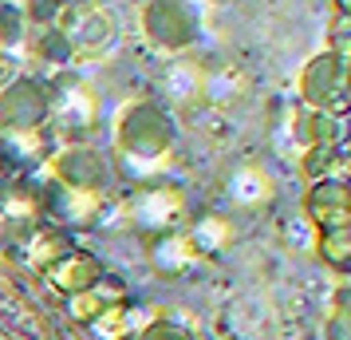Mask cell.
Masks as SVG:
<instances>
[{
  "label": "cell",
  "instance_id": "20",
  "mask_svg": "<svg viewBox=\"0 0 351 340\" xmlns=\"http://www.w3.org/2000/svg\"><path fill=\"white\" fill-rule=\"evenodd\" d=\"M0 340H12V337H8V328H0Z\"/></svg>",
  "mask_w": 351,
  "mask_h": 340
},
{
  "label": "cell",
  "instance_id": "11",
  "mask_svg": "<svg viewBox=\"0 0 351 340\" xmlns=\"http://www.w3.org/2000/svg\"><path fill=\"white\" fill-rule=\"evenodd\" d=\"M225 198L233 206H261L272 198V179L261 166H237L229 179H225Z\"/></svg>",
  "mask_w": 351,
  "mask_h": 340
},
{
  "label": "cell",
  "instance_id": "2",
  "mask_svg": "<svg viewBox=\"0 0 351 340\" xmlns=\"http://www.w3.org/2000/svg\"><path fill=\"white\" fill-rule=\"evenodd\" d=\"M48 119L56 131L64 135H75V139H87L99 123V99L95 91L80 80V76H60L56 87H48Z\"/></svg>",
  "mask_w": 351,
  "mask_h": 340
},
{
  "label": "cell",
  "instance_id": "4",
  "mask_svg": "<svg viewBox=\"0 0 351 340\" xmlns=\"http://www.w3.org/2000/svg\"><path fill=\"white\" fill-rule=\"evenodd\" d=\"M107 174L111 166L103 159V150L87 143L56 146L51 159L44 162V179L60 182V186H80V190H107Z\"/></svg>",
  "mask_w": 351,
  "mask_h": 340
},
{
  "label": "cell",
  "instance_id": "12",
  "mask_svg": "<svg viewBox=\"0 0 351 340\" xmlns=\"http://www.w3.org/2000/svg\"><path fill=\"white\" fill-rule=\"evenodd\" d=\"M319 340H351V277H339L328 297V308L319 317Z\"/></svg>",
  "mask_w": 351,
  "mask_h": 340
},
{
  "label": "cell",
  "instance_id": "10",
  "mask_svg": "<svg viewBox=\"0 0 351 340\" xmlns=\"http://www.w3.org/2000/svg\"><path fill=\"white\" fill-rule=\"evenodd\" d=\"M186 234H190L193 249H197L202 258H217V253H225V249L233 245V222L217 210L197 214L190 226H186Z\"/></svg>",
  "mask_w": 351,
  "mask_h": 340
},
{
  "label": "cell",
  "instance_id": "8",
  "mask_svg": "<svg viewBox=\"0 0 351 340\" xmlns=\"http://www.w3.org/2000/svg\"><path fill=\"white\" fill-rule=\"evenodd\" d=\"M16 245H20L24 261L32 265L36 273H48L67 249H75V234H67V229L56 226V222H40V226H36L32 234H24Z\"/></svg>",
  "mask_w": 351,
  "mask_h": 340
},
{
  "label": "cell",
  "instance_id": "9",
  "mask_svg": "<svg viewBox=\"0 0 351 340\" xmlns=\"http://www.w3.org/2000/svg\"><path fill=\"white\" fill-rule=\"evenodd\" d=\"M197 261H202V253L193 249L186 229H166V234H154V238H150V265H154L162 277L190 273Z\"/></svg>",
  "mask_w": 351,
  "mask_h": 340
},
{
  "label": "cell",
  "instance_id": "7",
  "mask_svg": "<svg viewBox=\"0 0 351 340\" xmlns=\"http://www.w3.org/2000/svg\"><path fill=\"white\" fill-rule=\"evenodd\" d=\"M103 273H107L103 258H95V253H87V249H80V245H75V249H67L64 258L56 261L48 273H40V277H44V281H48L60 297H75V293L91 289Z\"/></svg>",
  "mask_w": 351,
  "mask_h": 340
},
{
  "label": "cell",
  "instance_id": "3",
  "mask_svg": "<svg viewBox=\"0 0 351 340\" xmlns=\"http://www.w3.org/2000/svg\"><path fill=\"white\" fill-rule=\"evenodd\" d=\"M114 155H170V119L158 103H134L119 119V146Z\"/></svg>",
  "mask_w": 351,
  "mask_h": 340
},
{
  "label": "cell",
  "instance_id": "18",
  "mask_svg": "<svg viewBox=\"0 0 351 340\" xmlns=\"http://www.w3.org/2000/svg\"><path fill=\"white\" fill-rule=\"evenodd\" d=\"M316 234L319 229L308 222V214L296 218V222H288V245H292L296 253H312V249H316Z\"/></svg>",
  "mask_w": 351,
  "mask_h": 340
},
{
  "label": "cell",
  "instance_id": "15",
  "mask_svg": "<svg viewBox=\"0 0 351 340\" xmlns=\"http://www.w3.org/2000/svg\"><path fill=\"white\" fill-rule=\"evenodd\" d=\"M91 340H130V324H127V305H107L95 321L87 324Z\"/></svg>",
  "mask_w": 351,
  "mask_h": 340
},
{
  "label": "cell",
  "instance_id": "5",
  "mask_svg": "<svg viewBox=\"0 0 351 340\" xmlns=\"http://www.w3.org/2000/svg\"><path fill=\"white\" fill-rule=\"evenodd\" d=\"M44 123H48V87L16 76L0 91V131H32Z\"/></svg>",
  "mask_w": 351,
  "mask_h": 340
},
{
  "label": "cell",
  "instance_id": "14",
  "mask_svg": "<svg viewBox=\"0 0 351 340\" xmlns=\"http://www.w3.org/2000/svg\"><path fill=\"white\" fill-rule=\"evenodd\" d=\"M162 91L174 99V103H190L202 91V71L193 64H174L166 71V80H162Z\"/></svg>",
  "mask_w": 351,
  "mask_h": 340
},
{
  "label": "cell",
  "instance_id": "6",
  "mask_svg": "<svg viewBox=\"0 0 351 340\" xmlns=\"http://www.w3.org/2000/svg\"><path fill=\"white\" fill-rule=\"evenodd\" d=\"M304 214L316 229L348 226L351 222V182L348 179H319L312 182V194L304 202Z\"/></svg>",
  "mask_w": 351,
  "mask_h": 340
},
{
  "label": "cell",
  "instance_id": "16",
  "mask_svg": "<svg viewBox=\"0 0 351 340\" xmlns=\"http://www.w3.org/2000/svg\"><path fill=\"white\" fill-rule=\"evenodd\" d=\"M103 301H99L91 289H83V293H75V297H64V313H67V321L71 324H80V328H87V324L95 321L99 313H103Z\"/></svg>",
  "mask_w": 351,
  "mask_h": 340
},
{
  "label": "cell",
  "instance_id": "17",
  "mask_svg": "<svg viewBox=\"0 0 351 340\" xmlns=\"http://www.w3.org/2000/svg\"><path fill=\"white\" fill-rule=\"evenodd\" d=\"M91 293H95L103 305H127V301H130V285L119 273H111V269H107V273L91 285Z\"/></svg>",
  "mask_w": 351,
  "mask_h": 340
},
{
  "label": "cell",
  "instance_id": "1",
  "mask_svg": "<svg viewBox=\"0 0 351 340\" xmlns=\"http://www.w3.org/2000/svg\"><path fill=\"white\" fill-rule=\"evenodd\" d=\"M123 202V218H127V229H138V234H166V229H182L186 214H190V202L182 194V186L174 182H150V186H138L130 190Z\"/></svg>",
  "mask_w": 351,
  "mask_h": 340
},
{
  "label": "cell",
  "instance_id": "19",
  "mask_svg": "<svg viewBox=\"0 0 351 340\" xmlns=\"http://www.w3.org/2000/svg\"><path fill=\"white\" fill-rule=\"evenodd\" d=\"M8 242V229H4V218H0V245Z\"/></svg>",
  "mask_w": 351,
  "mask_h": 340
},
{
  "label": "cell",
  "instance_id": "13",
  "mask_svg": "<svg viewBox=\"0 0 351 340\" xmlns=\"http://www.w3.org/2000/svg\"><path fill=\"white\" fill-rule=\"evenodd\" d=\"M312 258H319V265L335 269L339 277H351V222H348V226L319 229Z\"/></svg>",
  "mask_w": 351,
  "mask_h": 340
}]
</instances>
